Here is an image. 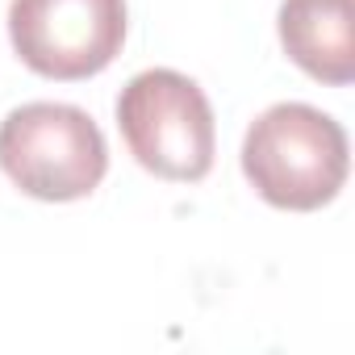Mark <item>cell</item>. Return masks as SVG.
<instances>
[{"mask_svg":"<svg viewBox=\"0 0 355 355\" xmlns=\"http://www.w3.org/2000/svg\"><path fill=\"white\" fill-rule=\"evenodd\" d=\"M347 130L313 105L280 101L247 125L243 175L276 209L313 214L330 205L347 184Z\"/></svg>","mask_w":355,"mask_h":355,"instance_id":"cell-1","label":"cell"},{"mask_svg":"<svg viewBox=\"0 0 355 355\" xmlns=\"http://www.w3.org/2000/svg\"><path fill=\"white\" fill-rule=\"evenodd\" d=\"M0 171L34 201H84L109 171V142L80 105L30 101L0 121Z\"/></svg>","mask_w":355,"mask_h":355,"instance_id":"cell-2","label":"cell"},{"mask_svg":"<svg viewBox=\"0 0 355 355\" xmlns=\"http://www.w3.org/2000/svg\"><path fill=\"white\" fill-rule=\"evenodd\" d=\"M117 130L138 167H146L159 180L197 184L214 167V105L184 71H138L117 96Z\"/></svg>","mask_w":355,"mask_h":355,"instance_id":"cell-3","label":"cell"},{"mask_svg":"<svg viewBox=\"0 0 355 355\" xmlns=\"http://www.w3.org/2000/svg\"><path fill=\"white\" fill-rule=\"evenodd\" d=\"M9 38L17 59L46 80L101 76L125 42V0H13Z\"/></svg>","mask_w":355,"mask_h":355,"instance_id":"cell-4","label":"cell"},{"mask_svg":"<svg viewBox=\"0 0 355 355\" xmlns=\"http://www.w3.org/2000/svg\"><path fill=\"white\" fill-rule=\"evenodd\" d=\"M280 46L318 84L355 80V5L351 0H280Z\"/></svg>","mask_w":355,"mask_h":355,"instance_id":"cell-5","label":"cell"}]
</instances>
